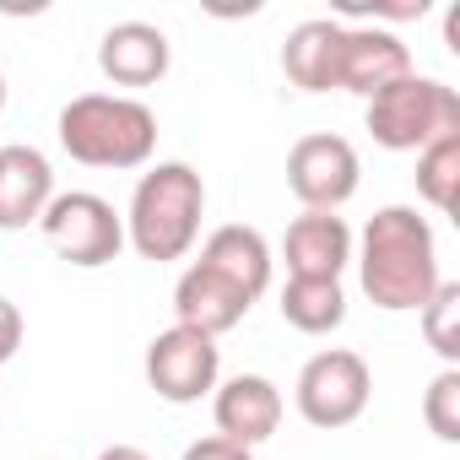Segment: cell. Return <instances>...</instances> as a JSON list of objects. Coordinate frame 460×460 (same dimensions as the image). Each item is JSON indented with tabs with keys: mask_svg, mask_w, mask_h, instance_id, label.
Returning <instances> with one entry per match:
<instances>
[{
	"mask_svg": "<svg viewBox=\"0 0 460 460\" xmlns=\"http://www.w3.org/2000/svg\"><path fill=\"white\" fill-rule=\"evenodd\" d=\"M422 422L438 444H460V368H438L422 390Z\"/></svg>",
	"mask_w": 460,
	"mask_h": 460,
	"instance_id": "cell-20",
	"label": "cell"
},
{
	"mask_svg": "<svg viewBox=\"0 0 460 460\" xmlns=\"http://www.w3.org/2000/svg\"><path fill=\"white\" fill-rule=\"evenodd\" d=\"M22 309L6 298V293H0V368H6L12 358H17V347H22Z\"/></svg>",
	"mask_w": 460,
	"mask_h": 460,
	"instance_id": "cell-22",
	"label": "cell"
},
{
	"mask_svg": "<svg viewBox=\"0 0 460 460\" xmlns=\"http://www.w3.org/2000/svg\"><path fill=\"white\" fill-rule=\"evenodd\" d=\"M200 266H206V271H217L227 288H239V293L255 304V298L271 288L277 255H271V244H266V234H261V227L222 222V227H211V234H206V244H200Z\"/></svg>",
	"mask_w": 460,
	"mask_h": 460,
	"instance_id": "cell-13",
	"label": "cell"
},
{
	"mask_svg": "<svg viewBox=\"0 0 460 460\" xmlns=\"http://www.w3.org/2000/svg\"><path fill=\"white\" fill-rule=\"evenodd\" d=\"M363 184L358 146L336 130L298 136L288 152V190L304 200V211H341Z\"/></svg>",
	"mask_w": 460,
	"mask_h": 460,
	"instance_id": "cell-7",
	"label": "cell"
},
{
	"mask_svg": "<svg viewBox=\"0 0 460 460\" xmlns=\"http://www.w3.org/2000/svg\"><path fill=\"white\" fill-rule=\"evenodd\" d=\"M368 395H374V374L368 363L352 352V347H325L314 352L304 368H298V385H293V401H298V417L309 428H352L363 411H368Z\"/></svg>",
	"mask_w": 460,
	"mask_h": 460,
	"instance_id": "cell-6",
	"label": "cell"
},
{
	"mask_svg": "<svg viewBox=\"0 0 460 460\" xmlns=\"http://www.w3.org/2000/svg\"><path fill=\"white\" fill-rule=\"evenodd\" d=\"M39 234L49 239V250L66 266L98 271V266L119 261V250H125V217L93 190H55V200L39 217Z\"/></svg>",
	"mask_w": 460,
	"mask_h": 460,
	"instance_id": "cell-5",
	"label": "cell"
},
{
	"mask_svg": "<svg viewBox=\"0 0 460 460\" xmlns=\"http://www.w3.org/2000/svg\"><path fill=\"white\" fill-rule=\"evenodd\" d=\"M352 266L363 298L385 314H417L438 293V239L417 206H379L368 227L352 239Z\"/></svg>",
	"mask_w": 460,
	"mask_h": 460,
	"instance_id": "cell-1",
	"label": "cell"
},
{
	"mask_svg": "<svg viewBox=\"0 0 460 460\" xmlns=\"http://www.w3.org/2000/svg\"><path fill=\"white\" fill-rule=\"evenodd\" d=\"M417 195L444 217L455 211V200H460V130L438 136L433 146L417 152Z\"/></svg>",
	"mask_w": 460,
	"mask_h": 460,
	"instance_id": "cell-18",
	"label": "cell"
},
{
	"mask_svg": "<svg viewBox=\"0 0 460 460\" xmlns=\"http://www.w3.org/2000/svg\"><path fill=\"white\" fill-rule=\"evenodd\" d=\"M200 217H206V179L190 163H152L130 190L125 244L152 266L184 261L200 239Z\"/></svg>",
	"mask_w": 460,
	"mask_h": 460,
	"instance_id": "cell-2",
	"label": "cell"
},
{
	"mask_svg": "<svg viewBox=\"0 0 460 460\" xmlns=\"http://www.w3.org/2000/svg\"><path fill=\"white\" fill-rule=\"evenodd\" d=\"M282 261L288 277H309V282H341V271L352 266V227L336 211H304L288 222L282 239Z\"/></svg>",
	"mask_w": 460,
	"mask_h": 460,
	"instance_id": "cell-11",
	"label": "cell"
},
{
	"mask_svg": "<svg viewBox=\"0 0 460 460\" xmlns=\"http://www.w3.org/2000/svg\"><path fill=\"white\" fill-rule=\"evenodd\" d=\"M282 320L304 336H331L347 320V288L341 282H309V277H288L282 288Z\"/></svg>",
	"mask_w": 460,
	"mask_h": 460,
	"instance_id": "cell-17",
	"label": "cell"
},
{
	"mask_svg": "<svg viewBox=\"0 0 460 460\" xmlns=\"http://www.w3.org/2000/svg\"><path fill=\"white\" fill-rule=\"evenodd\" d=\"M336 49H341V22L336 17H309L288 33L282 44V71L298 93H336Z\"/></svg>",
	"mask_w": 460,
	"mask_h": 460,
	"instance_id": "cell-16",
	"label": "cell"
},
{
	"mask_svg": "<svg viewBox=\"0 0 460 460\" xmlns=\"http://www.w3.org/2000/svg\"><path fill=\"white\" fill-rule=\"evenodd\" d=\"M363 125L385 152H422L438 136L460 130V93L449 82H438V76L406 71L401 82H390L385 93L368 98Z\"/></svg>",
	"mask_w": 460,
	"mask_h": 460,
	"instance_id": "cell-4",
	"label": "cell"
},
{
	"mask_svg": "<svg viewBox=\"0 0 460 460\" xmlns=\"http://www.w3.org/2000/svg\"><path fill=\"white\" fill-rule=\"evenodd\" d=\"M428 347L444 358V368H460V282H438V293L417 309Z\"/></svg>",
	"mask_w": 460,
	"mask_h": 460,
	"instance_id": "cell-19",
	"label": "cell"
},
{
	"mask_svg": "<svg viewBox=\"0 0 460 460\" xmlns=\"http://www.w3.org/2000/svg\"><path fill=\"white\" fill-rule=\"evenodd\" d=\"M411 71V49L401 33L374 28V22H341V49H336V93H358L363 103L401 82Z\"/></svg>",
	"mask_w": 460,
	"mask_h": 460,
	"instance_id": "cell-9",
	"label": "cell"
},
{
	"mask_svg": "<svg viewBox=\"0 0 460 460\" xmlns=\"http://www.w3.org/2000/svg\"><path fill=\"white\" fill-rule=\"evenodd\" d=\"M0 114H6V76H0Z\"/></svg>",
	"mask_w": 460,
	"mask_h": 460,
	"instance_id": "cell-24",
	"label": "cell"
},
{
	"mask_svg": "<svg viewBox=\"0 0 460 460\" xmlns=\"http://www.w3.org/2000/svg\"><path fill=\"white\" fill-rule=\"evenodd\" d=\"M211 422L222 438L255 449L282 428V390L266 374H234L211 390Z\"/></svg>",
	"mask_w": 460,
	"mask_h": 460,
	"instance_id": "cell-10",
	"label": "cell"
},
{
	"mask_svg": "<svg viewBox=\"0 0 460 460\" xmlns=\"http://www.w3.org/2000/svg\"><path fill=\"white\" fill-rule=\"evenodd\" d=\"M255 304L239 293V288H227L217 271H206L200 261H190L184 271H179V282H173V325H190V331H200V336H227L234 325H244V314H250Z\"/></svg>",
	"mask_w": 460,
	"mask_h": 460,
	"instance_id": "cell-15",
	"label": "cell"
},
{
	"mask_svg": "<svg viewBox=\"0 0 460 460\" xmlns=\"http://www.w3.org/2000/svg\"><path fill=\"white\" fill-rule=\"evenodd\" d=\"M173 66V44L157 22H114L98 39V71L114 87H157Z\"/></svg>",
	"mask_w": 460,
	"mask_h": 460,
	"instance_id": "cell-12",
	"label": "cell"
},
{
	"mask_svg": "<svg viewBox=\"0 0 460 460\" xmlns=\"http://www.w3.org/2000/svg\"><path fill=\"white\" fill-rule=\"evenodd\" d=\"M55 200V168L39 146H0V234L39 227L44 206Z\"/></svg>",
	"mask_w": 460,
	"mask_h": 460,
	"instance_id": "cell-14",
	"label": "cell"
},
{
	"mask_svg": "<svg viewBox=\"0 0 460 460\" xmlns=\"http://www.w3.org/2000/svg\"><path fill=\"white\" fill-rule=\"evenodd\" d=\"M55 136L82 168H146L157 152V114L130 93H82L60 109Z\"/></svg>",
	"mask_w": 460,
	"mask_h": 460,
	"instance_id": "cell-3",
	"label": "cell"
},
{
	"mask_svg": "<svg viewBox=\"0 0 460 460\" xmlns=\"http://www.w3.org/2000/svg\"><path fill=\"white\" fill-rule=\"evenodd\" d=\"M179 460H255V449H244V444H234V438L211 433V438H195Z\"/></svg>",
	"mask_w": 460,
	"mask_h": 460,
	"instance_id": "cell-21",
	"label": "cell"
},
{
	"mask_svg": "<svg viewBox=\"0 0 460 460\" xmlns=\"http://www.w3.org/2000/svg\"><path fill=\"white\" fill-rule=\"evenodd\" d=\"M222 379V347L190 325H168L146 341V385L173 401V406H195L200 395H211Z\"/></svg>",
	"mask_w": 460,
	"mask_h": 460,
	"instance_id": "cell-8",
	"label": "cell"
},
{
	"mask_svg": "<svg viewBox=\"0 0 460 460\" xmlns=\"http://www.w3.org/2000/svg\"><path fill=\"white\" fill-rule=\"evenodd\" d=\"M98 460H152V455L136 444H109V449H98Z\"/></svg>",
	"mask_w": 460,
	"mask_h": 460,
	"instance_id": "cell-23",
	"label": "cell"
}]
</instances>
